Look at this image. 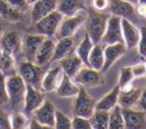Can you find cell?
<instances>
[{
  "label": "cell",
  "instance_id": "5b68a950",
  "mask_svg": "<svg viewBox=\"0 0 146 129\" xmlns=\"http://www.w3.org/2000/svg\"><path fill=\"white\" fill-rule=\"evenodd\" d=\"M6 88L8 93L9 102L13 109L24 102V96L26 92V83L19 74H14L6 77Z\"/></svg>",
  "mask_w": 146,
  "mask_h": 129
},
{
  "label": "cell",
  "instance_id": "d6a6232c",
  "mask_svg": "<svg viewBox=\"0 0 146 129\" xmlns=\"http://www.w3.org/2000/svg\"><path fill=\"white\" fill-rule=\"evenodd\" d=\"M10 123H11V128L23 129V128H27V127H28L29 119L27 118V116L24 113L14 111V112L10 115Z\"/></svg>",
  "mask_w": 146,
  "mask_h": 129
},
{
  "label": "cell",
  "instance_id": "ab89813d",
  "mask_svg": "<svg viewBox=\"0 0 146 129\" xmlns=\"http://www.w3.org/2000/svg\"><path fill=\"white\" fill-rule=\"evenodd\" d=\"M10 115L0 109V129H10Z\"/></svg>",
  "mask_w": 146,
  "mask_h": 129
},
{
  "label": "cell",
  "instance_id": "9a60e30c",
  "mask_svg": "<svg viewBox=\"0 0 146 129\" xmlns=\"http://www.w3.org/2000/svg\"><path fill=\"white\" fill-rule=\"evenodd\" d=\"M21 40L22 37L19 32L14 30L7 31L0 37V48L15 55L21 50Z\"/></svg>",
  "mask_w": 146,
  "mask_h": 129
},
{
  "label": "cell",
  "instance_id": "277c9868",
  "mask_svg": "<svg viewBox=\"0 0 146 129\" xmlns=\"http://www.w3.org/2000/svg\"><path fill=\"white\" fill-rule=\"evenodd\" d=\"M18 74L22 77L24 82L37 89H40L43 78V67L32 61H21L18 65Z\"/></svg>",
  "mask_w": 146,
  "mask_h": 129
},
{
  "label": "cell",
  "instance_id": "52a82bcc",
  "mask_svg": "<svg viewBox=\"0 0 146 129\" xmlns=\"http://www.w3.org/2000/svg\"><path fill=\"white\" fill-rule=\"evenodd\" d=\"M101 42L107 45L119 42L124 43L121 28V17L114 14L110 15Z\"/></svg>",
  "mask_w": 146,
  "mask_h": 129
},
{
  "label": "cell",
  "instance_id": "e575fe53",
  "mask_svg": "<svg viewBox=\"0 0 146 129\" xmlns=\"http://www.w3.org/2000/svg\"><path fill=\"white\" fill-rule=\"evenodd\" d=\"M7 102H9V98L6 88V76L0 71V106Z\"/></svg>",
  "mask_w": 146,
  "mask_h": 129
},
{
  "label": "cell",
  "instance_id": "30bf717a",
  "mask_svg": "<svg viewBox=\"0 0 146 129\" xmlns=\"http://www.w3.org/2000/svg\"><path fill=\"white\" fill-rule=\"evenodd\" d=\"M127 50V47L123 42L108 44L104 47V65L101 72H106L114 63H116L123 55L126 54Z\"/></svg>",
  "mask_w": 146,
  "mask_h": 129
},
{
  "label": "cell",
  "instance_id": "f35d334b",
  "mask_svg": "<svg viewBox=\"0 0 146 129\" xmlns=\"http://www.w3.org/2000/svg\"><path fill=\"white\" fill-rule=\"evenodd\" d=\"M131 69L134 78H143V77H146V67L144 62L136 63L135 65L131 66Z\"/></svg>",
  "mask_w": 146,
  "mask_h": 129
},
{
  "label": "cell",
  "instance_id": "3957f363",
  "mask_svg": "<svg viewBox=\"0 0 146 129\" xmlns=\"http://www.w3.org/2000/svg\"><path fill=\"white\" fill-rule=\"evenodd\" d=\"M96 100L89 96L84 86H79V91L74 98L72 104L73 116H81L90 118L95 111Z\"/></svg>",
  "mask_w": 146,
  "mask_h": 129
},
{
  "label": "cell",
  "instance_id": "836d02e7",
  "mask_svg": "<svg viewBox=\"0 0 146 129\" xmlns=\"http://www.w3.org/2000/svg\"><path fill=\"white\" fill-rule=\"evenodd\" d=\"M72 123L71 119L59 110L55 111V125L54 128L56 129H71Z\"/></svg>",
  "mask_w": 146,
  "mask_h": 129
},
{
  "label": "cell",
  "instance_id": "7a4b0ae2",
  "mask_svg": "<svg viewBox=\"0 0 146 129\" xmlns=\"http://www.w3.org/2000/svg\"><path fill=\"white\" fill-rule=\"evenodd\" d=\"M109 16L110 15L106 13L93 12L88 15V17H86L85 22H84L86 33L94 44L101 43Z\"/></svg>",
  "mask_w": 146,
  "mask_h": 129
},
{
  "label": "cell",
  "instance_id": "f1b7e54d",
  "mask_svg": "<svg viewBox=\"0 0 146 129\" xmlns=\"http://www.w3.org/2000/svg\"><path fill=\"white\" fill-rule=\"evenodd\" d=\"M89 120L92 129H108L109 111L95 109Z\"/></svg>",
  "mask_w": 146,
  "mask_h": 129
},
{
  "label": "cell",
  "instance_id": "cb8c5ba5",
  "mask_svg": "<svg viewBox=\"0 0 146 129\" xmlns=\"http://www.w3.org/2000/svg\"><path fill=\"white\" fill-rule=\"evenodd\" d=\"M61 71L62 69H61L60 65H57V66L49 69L42 78L40 90H42L43 92H51V91L56 90V87L59 83V75H60Z\"/></svg>",
  "mask_w": 146,
  "mask_h": 129
},
{
  "label": "cell",
  "instance_id": "4fadbf2b",
  "mask_svg": "<svg viewBox=\"0 0 146 129\" xmlns=\"http://www.w3.org/2000/svg\"><path fill=\"white\" fill-rule=\"evenodd\" d=\"M121 28L124 44L127 49H133L138 45L140 39V30L127 18L121 17Z\"/></svg>",
  "mask_w": 146,
  "mask_h": 129
},
{
  "label": "cell",
  "instance_id": "1f68e13d",
  "mask_svg": "<svg viewBox=\"0 0 146 129\" xmlns=\"http://www.w3.org/2000/svg\"><path fill=\"white\" fill-rule=\"evenodd\" d=\"M133 73H132L131 66H123L120 68L119 79H118V86L120 90H125L133 87L132 82L134 80Z\"/></svg>",
  "mask_w": 146,
  "mask_h": 129
},
{
  "label": "cell",
  "instance_id": "8992f818",
  "mask_svg": "<svg viewBox=\"0 0 146 129\" xmlns=\"http://www.w3.org/2000/svg\"><path fill=\"white\" fill-rule=\"evenodd\" d=\"M72 79L76 84L84 87H89V88L101 86L105 82L101 71L95 70L88 66H82L81 69Z\"/></svg>",
  "mask_w": 146,
  "mask_h": 129
},
{
  "label": "cell",
  "instance_id": "f907efd6",
  "mask_svg": "<svg viewBox=\"0 0 146 129\" xmlns=\"http://www.w3.org/2000/svg\"><path fill=\"white\" fill-rule=\"evenodd\" d=\"M0 50H1V48H0Z\"/></svg>",
  "mask_w": 146,
  "mask_h": 129
},
{
  "label": "cell",
  "instance_id": "c3c4849f",
  "mask_svg": "<svg viewBox=\"0 0 146 129\" xmlns=\"http://www.w3.org/2000/svg\"><path fill=\"white\" fill-rule=\"evenodd\" d=\"M137 3H146V0H138Z\"/></svg>",
  "mask_w": 146,
  "mask_h": 129
},
{
  "label": "cell",
  "instance_id": "d6986e66",
  "mask_svg": "<svg viewBox=\"0 0 146 129\" xmlns=\"http://www.w3.org/2000/svg\"><path fill=\"white\" fill-rule=\"evenodd\" d=\"M57 0H37L33 3L31 10V20L36 22L43 16L56 10Z\"/></svg>",
  "mask_w": 146,
  "mask_h": 129
},
{
  "label": "cell",
  "instance_id": "83f0119b",
  "mask_svg": "<svg viewBox=\"0 0 146 129\" xmlns=\"http://www.w3.org/2000/svg\"><path fill=\"white\" fill-rule=\"evenodd\" d=\"M0 16L5 20L15 22L22 19L23 13L13 8L6 0H0Z\"/></svg>",
  "mask_w": 146,
  "mask_h": 129
},
{
  "label": "cell",
  "instance_id": "b9f144b4",
  "mask_svg": "<svg viewBox=\"0 0 146 129\" xmlns=\"http://www.w3.org/2000/svg\"><path fill=\"white\" fill-rule=\"evenodd\" d=\"M28 128H30V129H50L48 126H46V125L40 123L38 120H36L35 118L31 119V120L29 121Z\"/></svg>",
  "mask_w": 146,
  "mask_h": 129
},
{
  "label": "cell",
  "instance_id": "603a6c76",
  "mask_svg": "<svg viewBox=\"0 0 146 129\" xmlns=\"http://www.w3.org/2000/svg\"><path fill=\"white\" fill-rule=\"evenodd\" d=\"M142 90L140 88L131 87L125 90H120L118 96V104L122 108H131L137 105L139 98L141 96Z\"/></svg>",
  "mask_w": 146,
  "mask_h": 129
},
{
  "label": "cell",
  "instance_id": "bcb514c9",
  "mask_svg": "<svg viewBox=\"0 0 146 129\" xmlns=\"http://www.w3.org/2000/svg\"><path fill=\"white\" fill-rule=\"evenodd\" d=\"M126 1H128V2H130L131 4H133L134 6H136V4H137L138 0H126Z\"/></svg>",
  "mask_w": 146,
  "mask_h": 129
},
{
  "label": "cell",
  "instance_id": "4316f807",
  "mask_svg": "<svg viewBox=\"0 0 146 129\" xmlns=\"http://www.w3.org/2000/svg\"><path fill=\"white\" fill-rule=\"evenodd\" d=\"M88 62H89V67L98 71L102 70L104 65V47L101 43L94 44L92 50L90 51Z\"/></svg>",
  "mask_w": 146,
  "mask_h": 129
},
{
  "label": "cell",
  "instance_id": "ee69618b",
  "mask_svg": "<svg viewBox=\"0 0 146 129\" xmlns=\"http://www.w3.org/2000/svg\"><path fill=\"white\" fill-rule=\"evenodd\" d=\"M137 104L140 106V108L146 111V87L144 88V90L141 92V96H140L139 101H138Z\"/></svg>",
  "mask_w": 146,
  "mask_h": 129
},
{
  "label": "cell",
  "instance_id": "7bdbcfd3",
  "mask_svg": "<svg viewBox=\"0 0 146 129\" xmlns=\"http://www.w3.org/2000/svg\"><path fill=\"white\" fill-rule=\"evenodd\" d=\"M135 12L138 16L146 19V3H137L135 6Z\"/></svg>",
  "mask_w": 146,
  "mask_h": 129
},
{
  "label": "cell",
  "instance_id": "74e56055",
  "mask_svg": "<svg viewBox=\"0 0 146 129\" xmlns=\"http://www.w3.org/2000/svg\"><path fill=\"white\" fill-rule=\"evenodd\" d=\"M6 1L13 8H15L16 10L20 11L22 13H24L30 5L27 2V0H6Z\"/></svg>",
  "mask_w": 146,
  "mask_h": 129
},
{
  "label": "cell",
  "instance_id": "44dd1931",
  "mask_svg": "<svg viewBox=\"0 0 146 129\" xmlns=\"http://www.w3.org/2000/svg\"><path fill=\"white\" fill-rule=\"evenodd\" d=\"M75 48V41L73 37H64V38L58 39V42L55 44L54 53H53L51 62L60 60V59L66 57L67 55L71 54Z\"/></svg>",
  "mask_w": 146,
  "mask_h": 129
},
{
  "label": "cell",
  "instance_id": "e0dca14e",
  "mask_svg": "<svg viewBox=\"0 0 146 129\" xmlns=\"http://www.w3.org/2000/svg\"><path fill=\"white\" fill-rule=\"evenodd\" d=\"M56 10L63 16L71 17L77 14L79 11H87L85 0H57Z\"/></svg>",
  "mask_w": 146,
  "mask_h": 129
},
{
  "label": "cell",
  "instance_id": "5bb4252c",
  "mask_svg": "<svg viewBox=\"0 0 146 129\" xmlns=\"http://www.w3.org/2000/svg\"><path fill=\"white\" fill-rule=\"evenodd\" d=\"M55 108L54 104L48 100H44V102L34 110V118L40 123L48 126L49 128H54L55 125Z\"/></svg>",
  "mask_w": 146,
  "mask_h": 129
},
{
  "label": "cell",
  "instance_id": "d4e9b609",
  "mask_svg": "<svg viewBox=\"0 0 146 129\" xmlns=\"http://www.w3.org/2000/svg\"><path fill=\"white\" fill-rule=\"evenodd\" d=\"M120 88L118 84L111 89L107 94H105L99 101H96L95 109L110 111L114 106L118 104V96H119Z\"/></svg>",
  "mask_w": 146,
  "mask_h": 129
},
{
  "label": "cell",
  "instance_id": "7c38bea8",
  "mask_svg": "<svg viewBox=\"0 0 146 129\" xmlns=\"http://www.w3.org/2000/svg\"><path fill=\"white\" fill-rule=\"evenodd\" d=\"M125 128L128 129H142L146 128L145 112L142 110H135L131 108H122Z\"/></svg>",
  "mask_w": 146,
  "mask_h": 129
},
{
  "label": "cell",
  "instance_id": "7dc6e473",
  "mask_svg": "<svg viewBox=\"0 0 146 129\" xmlns=\"http://www.w3.org/2000/svg\"><path fill=\"white\" fill-rule=\"evenodd\" d=\"M37 0H27V2L29 3V4H33L34 2H36Z\"/></svg>",
  "mask_w": 146,
  "mask_h": 129
},
{
  "label": "cell",
  "instance_id": "ba28073f",
  "mask_svg": "<svg viewBox=\"0 0 146 129\" xmlns=\"http://www.w3.org/2000/svg\"><path fill=\"white\" fill-rule=\"evenodd\" d=\"M46 37L37 33H27L22 36L21 40V51L26 60L34 62V58L38 48Z\"/></svg>",
  "mask_w": 146,
  "mask_h": 129
},
{
  "label": "cell",
  "instance_id": "6da1fadb",
  "mask_svg": "<svg viewBox=\"0 0 146 129\" xmlns=\"http://www.w3.org/2000/svg\"><path fill=\"white\" fill-rule=\"evenodd\" d=\"M63 20V15L59 11L54 10L43 16L36 22H32L30 26L31 33L44 35L45 37H52L56 34L57 29Z\"/></svg>",
  "mask_w": 146,
  "mask_h": 129
},
{
  "label": "cell",
  "instance_id": "ffe728a7",
  "mask_svg": "<svg viewBox=\"0 0 146 129\" xmlns=\"http://www.w3.org/2000/svg\"><path fill=\"white\" fill-rule=\"evenodd\" d=\"M59 65H60L63 73L73 78L83 66V62L76 53H71L64 58L60 59Z\"/></svg>",
  "mask_w": 146,
  "mask_h": 129
},
{
  "label": "cell",
  "instance_id": "7402d4cb",
  "mask_svg": "<svg viewBox=\"0 0 146 129\" xmlns=\"http://www.w3.org/2000/svg\"><path fill=\"white\" fill-rule=\"evenodd\" d=\"M79 91V86L76 84L71 77L63 73L62 78L56 87V93L59 97L68 98V97H75Z\"/></svg>",
  "mask_w": 146,
  "mask_h": 129
},
{
  "label": "cell",
  "instance_id": "d590c367",
  "mask_svg": "<svg viewBox=\"0 0 146 129\" xmlns=\"http://www.w3.org/2000/svg\"><path fill=\"white\" fill-rule=\"evenodd\" d=\"M73 129H91V124H90L89 118L81 116H74L73 119H71Z\"/></svg>",
  "mask_w": 146,
  "mask_h": 129
},
{
  "label": "cell",
  "instance_id": "8fae6325",
  "mask_svg": "<svg viewBox=\"0 0 146 129\" xmlns=\"http://www.w3.org/2000/svg\"><path fill=\"white\" fill-rule=\"evenodd\" d=\"M45 100V95L40 89L26 84V92L24 96V112L32 114Z\"/></svg>",
  "mask_w": 146,
  "mask_h": 129
},
{
  "label": "cell",
  "instance_id": "ac0fdd59",
  "mask_svg": "<svg viewBox=\"0 0 146 129\" xmlns=\"http://www.w3.org/2000/svg\"><path fill=\"white\" fill-rule=\"evenodd\" d=\"M108 11L111 14L124 18H132L135 14V6L126 0H109Z\"/></svg>",
  "mask_w": 146,
  "mask_h": 129
},
{
  "label": "cell",
  "instance_id": "484cf974",
  "mask_svg": "<svg viewBox=\"0 0 146 129\" xmlns=\"http://www.w3.org/2000/svg\"><path fill=\"white\" fill-rule=\"evenodd\" d=\"M0 71L6 77L17 73L14 55L4 50H0Z\"/></svg>",
  "mask_w": 146,
  "mask_h": 129
},
{
  "label": "cell",
  "instance_id": "4dcf8cb0",
  "mask_svg": "<svg viewBox=\"0 0 146 129\" xmlns=\"http://www.w3.org/2000/svg\"><path fill=\"white\" fill-rule=\"evenodd\" d=\"M108 128L109 129H123L125 128L124 124L123 114L122 109L119 104L114 106L109 111V122H108Z\"/></svg>",
  "mask_w": 146,
  "mask_h": 129
},
{
  "label": "cell",
  "instance_id": "f6af8a7d",
  "mask_svg": "<svg viewBox=\"0 0 146 129\" xmlns=\"http://www.w3.org/2000/svg\"><path fill=\"white\" fill-rule=\"evenodd\" d=\"M4 33V26H3L2 22L0 21V37L2 36V34Z\"/></svg>",
  "mask_w": 146,
  "mask_h": 129
},
{
  "label": "cell",
  "instance_id": "9c48e42d",
  "mask_svg": "<svg viewBox=\"0 0 146 129\" xmlns=\"http://www.w3.org/2000/svg\"><path fill=\"white\" fill-rule=\"evenodd\" d=\"M86 17L83 15H74L71 17H66V19L61 21L58 29H57L56 36L58 39L64 37H73V35L77 32L81 25L85 22Z\"/></svg>",
  "mask_w": 146,
  "mask_h": 129
},
{
  "label": "cell",
  "instance_id": "8d00e7d4",
  "mask_svg": "<svg viewBox=\"0 0 146 129\" xmlns=\"http://www.w3.org/2000/svg\"><path fill=\"white\" fill-rule=\"evenodd\" d=\"M138 53L142 58H146V27L140 28V39L138 42Z\"/></svg>",
  "mask_w": 146,
  "mask_h": 129
},
{
  "label": "cell",
  "instance_id": "681fc988",
  "mask_svg": "<svg viewBox=\"0 0 146 129\" xmlns=\"http://www.w3.org/2000/svg\"><path fill=\"white\" fill-rule=\"evenodd\" d=\"M143 62H144V64H145V67H146V58H144V61H143Z\"/></svg>",
  "mask_w": 146,
  "mask_h": 129
},
{
  "label": "cell",
  "instance_id": "2e32d148",
  "mask_svg": "<svg viewBox=\"0 0 146 129\" xmlns=\"http://www.w3.org/2000/svg\"><path fill=\"white\" fill-rule=\"evenodd\" d=\"M55 41L51 37H46L38 48L34 58V63L41 67H45L51 62L55 48Z\"/></svg>",
  "mask_w": 146,
  "mask_h": 129
},
{
  "label": "cell",
  "instance_id": "f546056e",
  "mask_svg": "<svg viewBox=\"0 0 146 129\" xmlns=\"http://www.w3.org/2000/svg\"><path fill=\"white\" fill-rule=\"evenodd\" d=\"M94 46V43L92 42V40L90 39V37L88 36L87 33H85L84 38L82 39V41L79 43V45L76 48V54L79 56V58L82 60L83 65L89 67V62H88V57H89L90 51L92 50Z\"/></svg>",
  "mask_w": 146,
  "mask_h": 129
},
{
  "label": "cell",
  "instance_id": "60d3db41",
  "mask_svg": "<svg viewBox=\"0 0 146 129\" xmlns=\"http://www.w3.org/2000/svg\"><path fill=\"white\" fill-rule=\"evenodd\" d=\"M109 0H92V6L95 10L103 11L107 9Z\"/></svg>",
  "mask_w": 146,
  "mask_h": 129
}]
</instances>
